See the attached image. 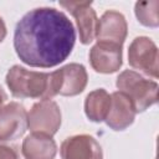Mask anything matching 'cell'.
Listing matches in <instances>:
<instances>
[{
    "mask_svg": "<svg viewBox=\"0 0 159 159\" xmlns=\"http://www.w3.org/2000/svg\"><path fill=\"white\" fill-rule=\"evenodd\" d=\"M5 81L11 94L17 98L51 99L57 94L55 71L36 72L15 65L7 71Z\"/></svg>",
    "mask_w": 159,
    "mask_h": 159,
    "instance_id": "obj_2",
    "label": "cell"
},
{
    "mask_svg": "<svg viewBox=\"0 0 159 159\" xmlns=\"http://www.w3.org/2000/svg\"><path fill=\"white\" fill-rule=\"evenodd\" d=\"M128 62L149 77L158 78L159 76L158 47L147 36H139L132 41L128 48Z\"/></svg>",
    "mask_w": 159,
    "mask_h": 159,
    "instance_id": "obj_4",
    "label": "cell"
},
{
    "mask_svg": "<svg viewBox=\"0 0 159 159\" xmlns=\"http://www.w3.org/2000/svg\"><path fill=\"white\" fill-rule=\"evenodd\" d=\"M56 91L61 96H77L87 86V71L83 65L68 63L55 71Z\"/></svg>",
    "mask_w": 159,
    "mask_h": 159,
    "instance_id": "obj_9",
    "label": "cell"
},
{
    "mask_svg": "<svg viewBox=\"0 0 159 159\" xmlns=\"http://www.w3.org/2000/svg\"><path fill=\"white\" fill-rule=\"evenodd\" d=\"M138 21L148 27H158L159 25V1H138L134 7Z\"/></svg>",
    "mask_w": 159,
    "mask_h": 159,
    "instance_id": "obj_15",
    "label": "cell"
},
{
    "mask_svg": "<svg viewBox=\"0 0 159 159\" xmlns=\"http://www.w3.org/2000/svg\"><path fill=\"white\" fill-rule=\"evenodd\" d=\"M76 31L70 19L55 7H36L16 24L14 47L17 57L31 67L50 68L72 52Z\"/></svg>",
    "mask_w": 159,
    "mask_h": 159,
    "instance_id": "obj_1",
    "label": "cell"
},
{
    "mask_svg": "<svg viewBox=\"0 0 159 159\" xmlns=\"http://www.w3.org/2000/svg\"><path fill=\"white\" fill-rule=\"evenodd\" d=\"M27 128V112L17 102H10L0 108V142L21 137Z\"/></svg>",
    "mask_w": 159,
    "mask_h": 159,
    "instance_id": "obj_7",
    "label": "cell"
},
{
    "mask_svg": "<svg viewBox=\"0 0 159 159\" xmlns=\"http://www.w3.org/2000/svg\"><path fill=\"white\" fill-rule=\"evenodd\" d=\"M61 125V111L56 102L42 99L35 103L27 113V127L32 133L52 137Z\"/></svg>",
    "mask_w": 159,
    "mask_h": 159,
    "instance_id": "obj_5",
    "label": "cell"
},
{
    "mask_svg": "<svg viewBox=\"0 0 159 159\" xmlns=\"http://www.w3.org/2000/svg\"><path fill=\"white\" fill-rule=\"evenodd\" d=\"M60 5L75 17L80 34V41L83 45L91 43L96 37L98 25V19L92 4L88 1H61Z\"/></svg>",
    "mask_w": 159,
    "mask_h": 159,
    "instance_id": "obj_6",
    "label": "cell"
},
{
    "mask_svg": "<svg viewBox=\"0 0 159 159\" xmlns=\"http://www.w3.org/2000/svg\"><path fill=\"white\" fill-rule=\"evenodd\" d=\"M135 109L132 101L122 92L117 91L111 94V108L106 123L113 130H124L135 118Z\"/></svg>",
    "mask_w": 159,
    "mask_h": 159,
    "instance_id": "obj_12",
    "label": "cell"
},
{
    "mask_svg": "<svg viewBox=\"0 0 159 159\" xmlns=\"http://www.w3.org/2000/svg\"><path fill=\"white\" fill-rule=\"evenodd\" d=\"M127 21L123 14L116 10L106 11L98 20L96 37L97 42H107L123 46L127 37Z\"/></svg>",
    "mask_w": 159,
    "mask_h": 159,
    "instance_id": "obj_10",
    "label": "cell"
},
{
    "mask_svg": "<svg viewBox=\"0 0 159 159\" xmlns=\"http://www.w3.org/2000/svg\"><path fill=\"white\" fill-rule=\"evenodd\" d=\"M0 159H19V157L12 147L0 144Z\"/></svg>",
    "mask_w": 159,
    "mask_h": 159,
    "instance_id": "obj_16",
    "label": "cell"
},
{
    "mask_svg": "<svg viewBox=\"0 0 159 159\" xmlns=\"http://www.w3.org/2000/svg\"><path fill=\"white\" fill-rule=\"evenodd\" d=\"M89 62L99 73L117 72L122 66V46L97 42L89 51Z\"/></svg>",
    "mask_w": 159,
    "mask_h": 159,
    "instance_id": "obj_11",
    "label": "cell"
},
{
    "mask_svg": "<svg viewBox=\"0 0 159 159\" xmlns=\"http://www.w3.org/2000/svg\"><path fill=\"white\" fill-rule=\"evenodd\" d=\"M62 159H103L99 143L88 134H77L66 138L60 148Z\"/></svg>",
    "mask_w": 159,
    "mask_h": 159,
    "instance_id": "obj_8",
    "label": "cell"
},
{
    "mask_svg": "<svg viewBox=\"0 0 159 159\" xmlns=\"http://www.w3.org/2000/svg\"><path fill=\"white\" fill-rule=\"evenodd\" d=\"M5 36H6V26H5L4 20L0 17V42L5 39Z\"/></svg>",
    "mask_w": 159,
    "mask_h": 159,
    "instance_id": "obj_17",
    "label": "cell"
},
{
    "mask_svg": "<svg viewBox=\"0 0 159 159\" xmlns=\"http://www.w3.org/2000/svg\"><path fill=\"white\" fill-rule=\"evenodd\" d=\"M116 86L132 101L135 112H144L158 101V83L135 71H123L117 77Z\"/></svg>",
    "mask_w": 159,
    "mask_h": 159,
    "instance_id": "obj_3",
    "label": "cell"
},
{
    "mask_svg": "<svg viewBox=\"0 0 159 159\" xmlns=\"http://www.w3.org/2000/svg\"><path fill=\"white\" fill-rule=\"evenodd\" d=\"M56 152V142L47 134L32 133L22 142V155L25 159H53Z\"/></svg>",
    "mask_w": 159,
    "mask_h": 159,
    "instance_id": "obj_13",
    "label": "cell"
},
{
    "mask_svg": "<svg viewBox=\"0 0 159 159\" xmlns=\"http://www.w3.org/2000/svg\"><path fill=\"white\" fill-rule=\"evenodd\" d=\"M109 108L111 94L106 89L98 88L87 94L84 101V113L89 120L96 123L106 120Z\"/></svg>",
    "mask_w": 159,
    "mask_h": 159,
    "instance_id": "obj_14",
    "label": "cell"
},
{
    "mask_svg": "<svg viewBox=\"0 0 159 159\" xmlns=\"http://www.w3.org/2000/svg\"><path fill=\"white\" fill-rule=\"evenodd\" d=\"M7 99V96H6V93H5V91L0 87V108L2 107V104L5 103V101Z\"/></svg>",
    "mask_w": 159,
    "mask_h": 159,
    "instance_id": "obj_18",
    "label": "cell"
}]
</instances>
